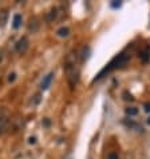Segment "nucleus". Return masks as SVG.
Masks as SVG:
<instances>
[{"mask_svg":"<svg viewBox=\"0 0 150 159\" xmlns=\"http://www.w3.org/2000/svg\"><path fill=\"white\" fill-rule=\"evenodd\" d=\"M10 130V118L6 114H0V135H4Z\"/></svg>","mask_w":150,"mask_h":159,"instance_id":"20e7f679","label":"nucleus"},{"mask_svg":"<svg viewBox=\"0 0 150 159\" xmlns=\"http://www.w3.org/2000/svg\"><path fill=\"white\" fill-rule=\"evenodd\" d=\"M89 55H90V47L89 46H86V47H83V50L81 52V61L83 63L87 58H89Z\"/></svg>","mask_w":150,"mask_h":159,"instance_id":"f8f14e48","label":"nucleus"},{"mask_svg":"<svg viewBox=\"0 0 150 159\" xmlns=\"http://www.w3.org/2000/svg\"><path fill=\"white\" fill-rule=\"evenodd\" d=\"M28 142H30L31 144H35V142H36V138H30Z\"/></svg>","mask_w":150,"mask_h":159,"instance_id":"aec40b11","label":"nucleus"},{"mask_svg":"<svg viewBox=\"0 0 150 159\" xmlns=\"http://www.w3.org/2000/svg\"><path fill=\"white\" fill-rule=\"evenodd\" d=\"M148 125H150V116L148 118Z\"/></svg>","mask_w":150,"mask_h":159,"instance_id":"4be33fe9","label":"nucleus"},{"mask_svg":"<svg viewBox=\"0 0 150 159\" xmlns=\"http://www.w3.org/2000/svg\"><path fill=\"white\" fill-rule=\"evenodd\" d=\"M43 125H45L46 127H48V126H50V125H51L50 119H48V118H46V119H45V120H43Z\"/></svg>","mask_w":150,"mask_h":159,"instance_id":"6ab92c4d","label":"nucleus"},{"mask_svg":"<svg viewBox=\"0 0 150 159\" xmlns=\"http://www.w3.org/2000/svg\"><path fill=\"white\" fill-rule=\"evenodd\" d=\"M31 102H32V104H38L39 102H40V94H36V95H35L34 99L31 100Z\"/></svg>","mask_w":150,"mask_h":159,"instance_id":"4468645a","label":"nucleus"},{"mask_svg":"<svg viewBox=\"0 0 150 159\" xmlns=\"http://www.w3.org/2000/svg\"><path fill=\"white\" fill-rule=\"evenodd\" d=\"M28 48H30V40L27 36H21L15 44V51L19 55H24L28 51Z\"/></svg>","mask_w":150,"mask_h":159,"instance_id":"7ed1b4c3","label":"nucleus"},{"mask_svg":"<svg viewBox=\"0 0 150 159\" xmlns=\"http://www.w3.org/2000/svg\"><path fill=\"white\" fill-rule=\"evenodd\" d=\"M21 21H23V17H21V15L16 14V15L14 16V21H12V27H14L15 30L20 28V25H21Z\"/></svg>","mask_w":150,"mask_h":159,"instance_id":"9d476101","label":"nucleus"},{"mask_svg":"<svg viewBox=\"0 0 150 159\" xmlns=\"http://www.w3.org/2000/svg\"><path fill=\"white\" fill-rule=\"evenodd\" d=\"M130 56H131V55H130V52H127V51L121 52V54H120V55H117L115 58H114L111 61H110L109 64H106V67H105L98 75H96L92 82L101 80V79L105 78L107 74L113 72V71H115V70H118V68H122L123 66H126V64H127V61L130 60Z\"/></svg>","mask_w":150,"mask_h":159,"instance_id":"f257e3e1","label":"nucleus"},{"mask_svg":"<svg viewBox=\"0 0 150 159\" xmlns=\"http://www.w3.org/2000/svg\"><path fill=\"white\" fill-rule=\"evenodd\" d=\"M107 159H120V157H118V154L117 152H110L109 155H107Z\"/></svg>","mask_w":150,"mask_h":159,"instance_id":"2eb2a0df","label":"nucleus"},{"mask_svg":"<svg viewBox=\"0 0 150 159\" xmlns=\"http://www.w3.org/2000/svg\"><path fill=\"white\" fill-rule=\"evenodd\" d=\"M52 79H54V72H48L45 78H43V80L40 82V88L43 91H46L48 90V87L51 86V82H52Z\"/></svg>","mask_w":150,"mask_h":159,"instance_id":"423d86ee","label":"nucleus"},{"mask_svg":"<svg viewBox=\"0 0 150 159\" xmlns=\"http://www.w3.org/2000/svg\"><path fill=\"white\" fill-rule=\"evenodd\" d=\"M56 35L59 38H67L70 35V28L68 27H60L58 31H56Z\"/></svg>","mask_w":150,"mask_h":159,"instance_id":"9b49d317","label":"nucleus"},{"mask_svg":"<svg viewBox=\"0 0 150 159\" xmlns=\"http://www.w3.org/2000/svg\"><path fill=\"white\" fill-rule=\"evenodd\" d=\"M8 20V12L7 10H0V27H4Z\"/></svg>","mask_w":150,"mask_h":159,"instance_id":"1a4fd4ad","label":"nucleus"},{"mask_svg":"<svg viewBox=\"0 0 150 159\" xmlns=\"http://www.w3.org/2000/svg\"><path fill=\"white\" fill-rule=\"evenodd\" d=\"M121 6H122V3L121 2H117V0H114V2L111 3V7L113 8H120Z\"/></svg>","mask_w":150,"mask_h":159,"instance_id":"f3484780","label":"nucleus"},{"mask_svg":"<svg viewBox=\"0 0 150 159\" xmlns=\"http://www.w3.org/2000/svg\"><path fill=\"white\" fill-rule=\"evenodd\" d=\"M15 79H16V74H15V72H12V74L8 75V82H10V83L15 82Z\"/></svg>","mask_w":150,"mask_h":159,"instance_id":"dca6fc26","label":"nucleus"},{"mask_svg":"<svg viewBox=\"0 0 150 159\" xmlns=\"http://www.w3.org/2000/svg\"><path fill=\"white\" fill-rule=\"evenodd\" d=\"M56 16H58V8H52V10H50L46 14V21L47 23H52L55 19H56Z\"/></svg>","mask_w":150,"mask_h":159,"instance_id":"6e6552de","label":"nucleus"},{"mask_svg":"<svg viewBox=\"0 0 150 159\" xmlns=\"http://www.w3.org/2000/svg\"><path fill=\"white\" fill-rule=\"evenodd\" d=\"M126 114L129 116H135L137 114H138V108H135V107H129V108H126Z\"/></svg>","mask_w":150,"mask_h":159,"instance_id":"ddd939ff","label":"nucleus"},{"mask_svg":"<svg viewBox=\"0 0 150 159\" xmlns=\"http://www.w3.org/2000/svg\"><path fill=\"white\" fill-rule=\"evenodd\" d=\"M143 108H145V112H150V103H149V102L143 104Z\"/></svg>","mask_w":150,"mask_h":159,"instance_id":"a211bd4d","label":"nucleus"},{"mask_svg":"<svg viewBox=\"0 0 150 159\" xmlns=\"http://www.w3.org/2000/svg\"><path fill=\"white\" fill-rule=\"evenodd\" d=\"M3 58H4V55H3V50H0V63L3 61Z\"/></svg>","mask_w":150,"mask_h":159,"instance_id":"412c9836","label":"nucleus"},{"mask_svg":"<svg viewBox=\"0 0 150 159\" xmlns=\"http://www.w3.org/2000/svg\"><path fill=\"white\" fill-rule=\"evenodd\" d=\"M139 59L142 60V63L148 64L150 61V44H146V47L139 52Z\"/></svg>","mask_w":150,"mask_h":159,"instance_id":"0eeeda50","label":"nucleus"},{"mask_svg":"<svg viewBox=\"0 0 150 159\" xmlns=\"http://www.w3.org/2000/svg\"><path fill=\"white\" fill-rule=\"evenodd\" d=\"M64 70H66V74H67V80L70 83V86L74 88L79 80V71L77 70V66H75V55L74 54L67 55Z\"/></svg>","mask_w":150,"mask_h":159,"instance_id":"f03ea898","label":"nucleus"},{"mask_svg":"<svg viewBox=\"0 0 150 159\" xmlns=\"http://www.w3.org/2000/svg\"><path fill=\"white\" fill-rule=\"evenodd\" d=\"M39 27H40V20H39V17L34 16L31 17L30 21H28V31L30 32H38L39 31Z\"/></svg>","mask_w":150,"mask_h":159,"instance_id":"39448f33","label":"nucleus"}]
</instances>
